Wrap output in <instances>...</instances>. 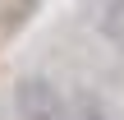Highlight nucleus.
<instances>
[{"instance_id": "nucleus-2", "label": "nucleus", "mask_w": 124, "mask_h": 120, "mask_svg": "<svg viewBox=\"0 0 124 120\" xmlns=\"http://www.w3.org/2000/svg\"><path fill=\"white\" fill-rule=\"evenodd\" d=\"M97 28H101V37H106V42L124 55V0H106V5H101Z\"/></svg>"}, {"instance_id": "nucleus-1", "label": "nucleus", "mask_w": 124, "mask_h": 120, "mask_svg": "<svg viewBox=\"0 0 124 120\" xmlns=\"http://www.w3.org/2000/svg\"><path fill=\"white\" fill-rule=\"evenodd\" d=\"M14 111H18V120H74L69 97H64L60 83L46 79V74L18 79V88H14Z\"/></svg>"}, {"instance_id": "nucleus-3", "label": "nucleus", "mask_w": 124, "mask_h": 120, "mask_svg": "<svg viewBox=\"0 0 124 120\" xmlns=\"http://www.w3.org/2000/svg\"><path fill=\"white\" fill-rule=\"evenodd\" d=\"M74 120H115V116H110V106H106V97L97 88H83L74 97Z\"/></svg>"}]
</instances>
